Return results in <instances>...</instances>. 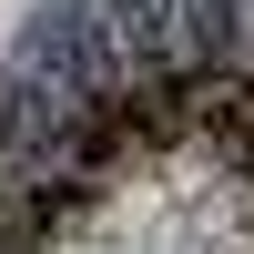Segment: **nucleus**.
I'll return each instance as SVG.
<instances>
[{"label":"nucleus","instance_id":"f257e3e1","mask_svg":"<svg viewBox=\"0 0 254 254\" xmlns=\"http://www.w3.org/2000/svg\"><path fill=\"white\" fill-rule=\"evenodd\" d=\"M92 254H102V244H92ZM183 254H193V244H183Z\"/></svg>","mask_w":254,"mask_h":254}]
</instances>
